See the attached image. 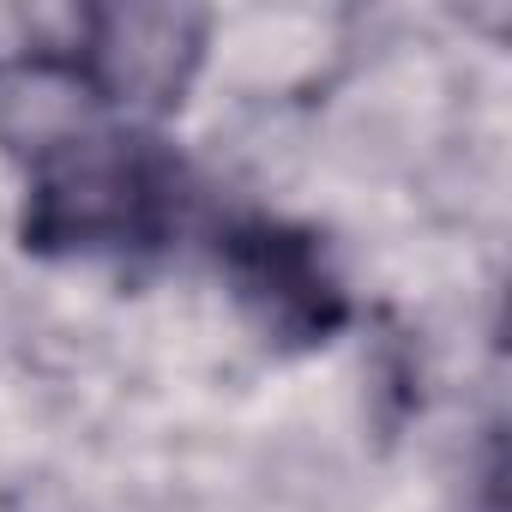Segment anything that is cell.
<instances>
[{"mask_svg":"<svg viewBox=\"0 0 512 512\" xmlns=\"http://www.w3.org/2000/svg\"><path fill=\"white\" fill-rule=\"evenodd\" d=\"M181 223V163L145 133H73L37 163L25 247L37 253H139Z\"/></svg>","mask_w":512,"mask_h":512,"instance_id":"6da1fadb","label":"cell"},{"mask_svg":"<svg viewBox=\"0 0 512 512\" xmlns=\"http://www.w3.org/2000/svg\"><path fill=\"white\" fill-rule=\"evenodd\" d=\"M217 260H223V278H229L235 302L247 308V320L272 344L308 350V344H326L350 320L338 272L326 266L320 241L296 223L247 217L223 235Z\"/></svg>","mask_w":512,"mask_h":512,"instance_id":"7a4b0ae2","label":"cell"},{"mask_svg":"<svg viewBox=\"0 0 512 512\" xmlns=\"http://www.w3.org/2000/svg\"><path fill=\"white\" fill-rule=\"evenodd\" d=\"M205 55V13L193 7H103L85 19V85L133 115H163L187 97Z\"/></svg>","mask_w":512,"mask_h":512,"instance_id":"3957f363","label":"cell"}]
</instances>
